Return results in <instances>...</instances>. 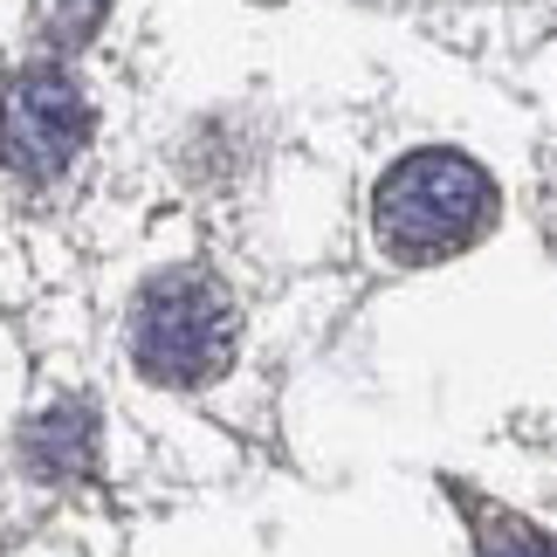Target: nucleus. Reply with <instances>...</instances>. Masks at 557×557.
Here are the masks:
<instances>
[{
    "mask_svg": "<svg viewBox=\"0 0 557 557\" xmlns=\"http://www.w3.org/2000/svg\"><path fill=\"white\" fill-rule=\"evenodd\" d=\"M475 557H557V544L503 509H475Z\"/></svg>",
    "mask_w": 557,
    "mask_h": 557,
    "instance_id": "5",
    "label": "nucleus"
},
{
    "mask_svg": "<svg viewBox=\"0 0 557 557\" xmlns=\"http://www.w3.org/2000/svg\"><path fill=\"white\" fill-rule=\"evenodd\" d=\"M488 221H496V180L482 173L468 152L426 145L406 152L372 193V234L393 262H447V255L475 248Z\"/></svg>",
    "mask_w": 557,
    "mask_h": 557,
    "instance_id": "1",
    "label": "nucleus"
},
{
    "mask_svg": "<svg viewBox=\"0 0 557 557\" xmlns=\"http://www.w3.org/2000/svg\"><path fill=\"white\" fill-rule=\"evenodd\" d=\"M90 138V97L76 76L28 62L0 83V165L28 186H49L70 173V159Z\"/></svg>",
    "mask_w": 557,
    "mask_h": 557,
    "instance_id": "3",
    "label": "nucleus"
},
{
    "mask_svg": "<svg viewBox=\"0 0 557 557\" xmlns=\"http://www.w3.org/2000/svg\"><path fill=\"white\" fill-rule=\"evenodd\" d=\"M103 8H111V0H35V21L55 49H83V41L103 28Z\"/></svg>",
    "mask_w": 557,
    "mask_h": 557,
    "instance_id": "6",
    "label": "nucleus"
},
{
    "mask_svg": "<svg viewBox=\"0 0 557 557\" xmlns=\"http://www.w3.org/2000/svg\"><path fill=\"white\" fill-rule=\"evenodd\" d=\"M132 366L173 393L213 385L234 366V304L207 269H165L138 289Z\"/></svg>",
    "mask_w": 557,
    "mask_h": 557,
    "instance_id": "2",
    "label": "nucleus"
},
{
    "mask_svg": "<svg viewBox=\"0 0 557 557\" xmlns=\"http://www.w3.org/2000/svg\"><path fill=\"white\" fill-rule=\"evenodd\" d=\"M28 468L49 482H83L97 475V406L90 399H55L28 426Z\"/></svg>",
    "mask_w": 557,
    "mask_h": 557,
    "instance_id": "4",
    "label": "nucleus"
}]
</instances>
